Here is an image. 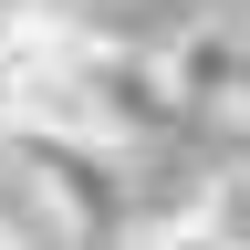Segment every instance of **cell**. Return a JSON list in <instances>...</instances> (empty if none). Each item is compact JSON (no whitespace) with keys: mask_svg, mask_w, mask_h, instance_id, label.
Listing matches in <instances>:
<instances>
[{"mask_svg":"<svg viewBox=\"0 0 250 250\" xmlns=\"http://www.w3.org/2000/svg\"><path fill=\"white\" fill-rule=\"evenodd\" d=\"M83 83H94V115H104V136H115V146H136V136H167V125L188 115V94H177V62H167V52L83 42Z\"/></svg>","mask_w":250,"mask_h":250,"instance_id":"obj_1","label":"cell"},{"mask_svg":"<svg viewBox=\"0 0 250 250\" xmlns=\"http://www.w3.org/2000/svg\"><path fill=\"white\" fill-rule=\"evenodd\" d=\"M240 115H250V52H240Z\"/></svg>","mask_w":250,"mask_h":250,"instance_id":"obj_4","label":"cell"},{"mask_svg":"<svg viewBox=\"0 0 250 250\" xmlns=\"http://www.w3.org/2000/svg\"><path fill=\"white\" fill-rule=\"evenodd\" d=\"M240 52H250V31H240V21H198V31L167 52V62H177L188 115H240Z\"/></svg>","mask_w":250,"mask_h":250,"instance_id":"obj_2","label":"cell"},{"mask_svg":"<svg viewBox=\"0 0 250 250\" xmlns=\"http://www.w3.org/2000/svg\"><path fill=\"white\" fill-rule=\"evenodd\" d=\"M156 240H250V167L208 177L177 219H156Z\"/></svg>","mask_w":250,"mask_h":250,"instance_id":"obj_3","label":"cell"}]
</instances>
